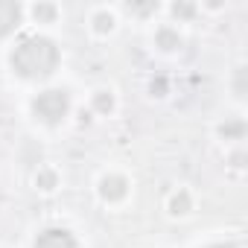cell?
<instances>
[{"label":"cell","instance_id":"obj_5","mask_svg":"<svg viewBox=\"0 0 248 248\" xmlns=\"http://www.w3.org/2000/svg\"><path fill=\"white\" fill-rule=\"evenodd\" d=\"M99 193H102V199H108V202L123 199V196H126V178H120V175H108V178H102Z\"/></svg>","mask_w":248,"mask_h":248},{"label":"cell","instance_id":"obj_1","mask_svg":"<svg viewBox=\"0 0 248 248\" xmlns=\"http://www.w3.org/2000/svg\"><path fill=\"white\" fill-rule=\"evenodd\" d=\"M59 64V50L50 38L30 35L12 50V67L24 79H44L56 70Z\"/></svg>","mask_w":248,"mask_h":248},{"label":"cell","instance_id":"obj_15","mask_svg":"<svg viewBox=\"0 0 248 248\" xmlns=\"http://www.w3.org/2000/svg\"><path fill=\"white\" fill-rule=\"evenodd\" d=\"M213 248H236V245H213Z\"/></svg>","mask_w":248,"mask_h":248},{"label":"cell","instance_id":"obj_13","mask_svg":"<svg viewBox=\"0 0 248 248\" xmlns=\"http://www.w3.org/2000/svg\"><path fill=\"white\" fill-rule=\"evenodd\" d=\"M172 12H175V15H181V18H187V15H193V6H187V3H175V6H172Z\"/></svg>","mask_w":248,"mask_h":248},{"label":"cell","instance_id":"obj_3","mask_svg":"<svg viewBox=\"0 0 248 248\" xmlns=\"http://www.w3.org/2000/svg\"><path fill=\"white\" fill-rule=\"evenodd\" d=\"M35 248H76V239H73V233L64 231V228H50V231L38 233Z\"/></svg>","mask_w":248,"mask_h":248},{"label":"cell","instance_id":"obj_11","mask_svg":"<svg viewBox=\"0 0 248 248\" xmlns=\"http://www.w3.org/2000/svg\"><path fill=\"white\" fill-rule=\"evenodd\" d=\"M35 181H38V187H41V190H50V187L56 184V175L44 170V172H38V178H35Z\"/></svg>","mask_w":248,"mask_h":248},{"label":"cell","instance_id":"obj_12","mask_svg":"<svg viewBox=\"0 0 248 248\" xmlns=\"http://www.w3.org/2000/svg\"><path fill=\"white\" fill-rule=\"evenodd\" d=\"M96 108H99V111H111V96H108V93H99V96H96Z\"/></svg>","mask_w":248,"mask_h":248},{"label":"cell","instance_id":"obj_14","mask_svg":"<svg viewBox=\"0 0 248 248\" xmlns=\"http://www.w3.org/2000/svg\"><path fill=\"white\" fill-rule=\"evenodd\" d=\"M167 85H164V79H158V82H152V91H164Z\"/></svg>","mask_w":248,"mask_h":248},{"label":"cell","instance_id":"obj_7","mask_svg":"<svg viewBox=\"0 0 248 248\" xmlns=\"http://www.w3.org/2000/svg\"><path fill=\"white\" fill-rule=\"evenodd\" d=\"M170 210H172V213H187V210H190V196H187V193L172 196V199H170Z\"/></svg>","mask_w":248,"mask_h":248},{"label":"cell","instance_id":"obj_9","mask_svg":"<svg viewBox=\"0 0 248 248\" xmlns=\"http://www.w3.org/2000/svg\"><path fill=\"white\" fill-rule=\"evenodd\" d=\"M32 12H35V18H38V21H53V15H56V9H53V6H47V3H38Z\"/></svg>","mask_w":248,"mask_h":248},{"label":"cell","instance_id":"obj_6","mask_svg":"<svg viewBox=\"0 0 248 248\" xmlns=\"http://www.w3.org/2000/svg\"><path fill=\"white\" fill-rule=\"evenodd\" d=\"M158 44H161L164 50H175V47L181 44V38H178L172 30H161V32H158Z\"/></svg>","mask_w":248,"mask_h":248},{"label":"cell","instance_id":"obj_10","mask_svg":"<svg viewBox=\"0 0 248 248\" xmlns=\"http://www.w3.org/2000/svg\"><path fill=\"white\" fill-rule=\"evenodd\" d=\"M93 24H96V32H108V30L114 27V18H111V15H105V12H99Z\"/></svg>","mask_w":248,"mask_h":248},{"label":"cell","instance_id":"obj_8","mask_svg":"<svg viewBox=\"0 0 248 248\" xmlns=\"http://www.w3.org/2000/svg\"><path fill=\"white\" fill-rule=\"evenodd\" d=\"M219 132H222L225 138H242V132H245V126H242V123H239V120H236V123H228V126H222Z\"/></svg>","mask_w":248,"mask_h":248},{"label":"cell","instance_id":"obj_2","mask_svg":"<svg viewBox=\"0 0 248 248\" xmlns=\"http://www.w3.org/2000/svg\"><path fill=\"white\" fill-rule=\"evenodd\" d=\"M32 111H35V117L41 123L56 126V123H62L67 117V111H70V96H67V91H59V88L44 91V93H38L32 99Z\"/></svg>","mask_w":248,"mask_h":248},{"label":"cell","instance_id":"obj_4","mask_svg":"<svg viewBox=\"0 0 248 248\" xmlns=\"http://www.w3.org/2000/svg\"><path fill=\"white\" fill-rule=\"evenodd\" d=\"M21 24V6L15 0H0V38L9 35Z\"/></svg>","mask_w":248,"mask_h":248}]
</instances>
